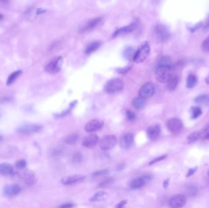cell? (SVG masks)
<instances>
[{"mask_svg":"<svg viewBox=\"0 0 209 208\" xmlns=\"http://www.w3.org/2000/svg\"><path fill=\"white\" fill-rule=\"evenodd\" d=\"M0 117H1V114H0Z\"/></svg>","mask_w":209,"mask_h":208,"instance_id":"obj_56","label":"cell"},{"mask_svg":"<svg viewBox=\"0 0 209 208\" xmlns=\"http://www.w3.org/2000/svg\"><path fill=\"white\" fill-rule=\"evenodd\" d=\"M21 192V188L18 184H9L4 187V193L8 197H14L18 195Z\"/></svg>","mask_w":209,"mask_h":208,"instance_id":"obj_18","label":"cell"},{"mask_svg":"<svg viewBox=\"0 0 209 208\" xmlns=\"http://www.w3.org/2000/svg\"><path fill=\"white\" fill-rule=\"evenodd\" d=\"M207 174H208V176H209V171H208V172H207Z\"/></svg>","mask_w":209,"mask_h":208,"instance_id":"obj_55","label":"cell"},{"mask_svg":"<svg viewBox=\"0 0 209 208\" xmlns=\"http://www.w3.org/2000/svg\"><path fill=\"white\" fill-rule=\"evenodd\" d=\"M155 93V86L151 82L145 83L139 91V95L146 99L152 97Z\"/></svg>","mask_w":209,"mask_h":208,"instance_id":"obj_10","label":"cell"},{"mask_svg":"<svg viewBox=\"0 0 209 208\" xmlns=\"http://www.w3.org/2000/svg\"><path fill=\"white\" fill-rule=\"evenodd\" d=\"M21 73H22L21 70H17V71H15L13 72L12 73H11L7 78V85L12 84L17 79V78L20 76Z\"/></svg>","mask_w":209,"mask_h":208,"instance_id":"obj_32","label":"cell"},{"mask_svg":"<svg viewBox=\"0 0 209 208\" xmlns=\"http://www.w3.org/2000/svg\"><path fill=\"white\" fill-rule=\"evenodd\" d=\"M204 28H205L206 29L209 28V20H208L207 21L206 23L205 24V25H204Z\"/></svg>","mask_w":209,"mask_h":208,"instance_id":"obj_51","label":"cell"},{"mask_svg":"<svg viewBox=\"0 0 209 208\" xmlns=\"http://www.w3.org/2000/svg\"><path fill=\"white\" fill-rule=\"evenodd\" d=\"M155 33L158 39L161 42H165L169 39L170 34L163 25H157L155 28Z\"/></svg>","mask_w":209,"mask_h":208,"instance_id":"obj_13","label":"cell"},{"mask_svg":"<svg viewBox=\"0 0 209 208\" xmlns=\"http://www.w3.org/2000/svg\"><path fill=\"white\" fill-rule=\"evenodd\" d=\"M179 82V77L174 75L167 83V89L169 91H174L177 88Z\"/></svg>","mask_w":209,"mask_h":208,"instance_id":"obj_24","label":"cell"},{"mask_svg":"<svg viewBox=\"0 0 209 208\" xmlns=\"http://www.w3.org/2000/svg\"><path fill=\"white\" fill-rule=\"evenodd\" d=\"M2 140V136L0 134V141H1Z\"/></svg>","mask_w":209,"mask_h":208,"instance_id":"obj_53","label":"cell"},{"mask_svg":"<svg viewBox=\"0 0 209 208\" xmlns=\"http://www.w3.org/2000/svg\"><path fill=\"white\" fill-rule=\"evenodd\" d=\"M203 138L206 140H209V130L203 136Z\"/></svg>","mask_w":209,"mask_h":208,"instance_id":"obj_50","label":"cell"},{"mask_svg":"<svg viewBox=\"0 0 209 208\" xmlns=\"http://www.w3.org/2000/svg\"><path fill=\"white\" fill-rule=\"evenodd\" d=\"M77 101H74L73 102H72L70 104V106L65 110L62 111L61 113H59V114H56L55 115V117H57V118H60V117H63L64 116H66L67 114H69L71 111L74 108V107L75 106V105L77 104Z\"/></svg>","mask_w":209,"mask_h":208,"instance_id":"obj_29","label":"cell"},{"mask_svg":"<svg viewBox=\"0 0 209 208\" xmlns=\"http://www.w3.org/2000/svg\"><path fill=\"white\" fill-rule=\"evenodd\" d=\"M135 52L131 47H127L124 50V57L128 60H133Z\"/></svg>","mask_w":209,"mask_h":208,"instance_id":"obj_34","label":"cell"},{"mask_svg":"<svg viewBox=\"0 0 209 208\" xmlns=\"http://www.w3.org/2000/svg\"><path fill=\"white\" fill-rule=\"evenodd\" d=\"M104 126L103 121L99 119H93L85 125V130L88 133H94L101 130Z\"/></svg>","mask_w":209,"mask_h":208,"instance_id":"obj_11","label":"cell"},{"mask_svg":"<svg viewBox=\"0 0 209 208\" xmlns=\"http://www.w3.org/2000/svg\"><path fill=\"white\" fill-rule=\"evenodd\" d=\"M134 142V135L132 133H127L124 135L120 139V145L124 149H130Z\"/></svg>","mask_w":209,"mask_h":208,"instance_id":"obj_17","label":"cell"},{"mask_svg":"<svg viewBox=\"0 0 209 208\" xmlns=\"http://www.w3.org/2000/svg\"><path fill=\"white\" fill-rule=\"evenodd\" d=\"M205 81H206V84H208V85H209V75L207 76V78H206V80H205Z\"/></svg>","mask_w":209,"mask_h":208,"instance_id":"obj_52","label":"cell"},{"mask_svg":"<svg viewBox=\"0 0 209 208\" xmlns=\"http://www.w3.org/2000/svg\"><path fill=\"white\" fill-rule=\"evenodd\" d=\"M146 105V99L141 97L135 98L132 101V106L138 110L143 109Z\"/></svg>","mask_w":209,"mask_h":208,"instance_id":"obj_21","label":"cell"},{"mask_svg":"<svg viewBox=\"0 0 209 208\" xmlns=\"http://www.w3.org/2000/svg\"><path fill=\"white\" fill-rule=\"evenodd\" d=\"M168 155H162V156H159L158 157H156L155 159H154L153 160H152L150 162H149V165H153L156 163H157L158 162H160L161 160H163L164 159H165L166 157H167Z\"/></svg>","mask_w":209,"mask_h":208,"instance_id":"obj_42","label":"cell"},{"mask_svg":"<svg viewBox=\"0 0 209 208\" xmlns=\"http://www.w3.org/2000/svg\"><path fill=\"white\" fill-rule=\"evenodd\" d=\"M197 167L196 168H190L188 170V171L187 173V177H190L191 176H192L197 170Z\"/></svg>","mask_w":209,"mask_h":208,"instance_id":"obj_44","label":"cell"},{"mask_svg":"<svg viewBox=\"0 0 209 208\" xmlns=\"http://www.w3.org/2000/svg\"><path fill=\"white\" fill-rule=\"evenodd\" d=\"M104 22V18L103 17H96L91 19L88 21L85 25H83L80 29V33H85L91 31L97 28Z\"/></svg>","mask_w":209,"mask_h":208,"instance_id":"obj_5","label":"cell"},{"mask_svg":"<svg viewBox=\"0 0 209 208\" xmlns=\"http://www.w3.org/2000/svg\"><path fill=\"white\" fill-rule=\"evenodd\" d=\"M131 67L129 66L125 67H123V68H116V71L120 74V75H125L126 74L127 72H128L130 70Z\"/></svg>","mask_w":209,"mask_h":208,"instance_id":"obj_40","label":"cell"},{"mask_svg":"<svg viewBox=\"0 0 209 208\" xmlns=\"http://www.w3.org/2000/svg\"><path fill=\"white\" fill-rule=\"evenodd\" d=\"M10 0H0V5L6 6L9 4Z\"/></svg>","mask_w":209,"mask_h":208,"instance_id":"obj_47","label":"cell"},{"mask_svg":"<svg viewBox=\"0 0 209 208\" xmlns=\"http://www.w3.org/2000/svg\"><path fill=\"white\" fill-rule=\"evenodd\" d=\"M136 28V23H132L129 25L126 26L122 27L118 29H117L113 34V37H116L117 36L126 35L127 34H130L132 33L135 29Z\"/></svg>","mask_w":209,"mask_h":208,"instance_id":"obj_16","label":"cell"},{"mask_svg":"<svg viewBox=\"0 0 209 208\" xmlns=\"http://www.w3.org/2000/svg\"><path fill=\"white\" fill-rule=\"evenodd\" d=\"M86 177L83 175H75L71 176H64L61 179V183L62 184L65 186L72 185L78 183H81L85 179Z\"/></svg>","mask_w":209,"mask_h":208,"instance_id":"obj_14","label":"cell"},{"mask_svg":"<svg viewBox=\"0 0 209 208\" xmlns=\"http://www.w3.org/2000/svg\"><path fill=\"white\" fill-rule=\"evenodd\" d=\"M203 50L206 52H209V36H208L203 43Z\"/></svg>","mask_w":209,"mask_h":208,"instance_id":"obj_41","label":"cell"},{"mask_svg":"<svg viewBox=\"0 0 209 208\" xmlns=\"http://www.w3.org/2000/svg\"><path fill=\"white\" fill-rule=\"evenodd\" d=\"M63 58L62 56H58L52 60L46 67L45 70L50 74H55L58 73L62 66Z\"/></svg>","mask_w":209,"mask_h":208,"instance_id":"obj_7","label":"cell"},{"mask_svg":"<svg viewBox=\"0 0 209 208\" xmlns=\"http://www.w3.org/2000/svg\"><path fill=\"white\" fill-rule=\"evenodd\" d=\"M101 46V43L99 41H94L88 45L85 49V53L86 54H91L96 52Z\"/></svg>","mask_w":209,"mask_h":208,"instance_id":"obj_23","label":"cell"},{"mask_svg":"<svg viewBox=\"0 0 209 208\" xmlns=\"http://www.w3.org/2000/svg\"><path fill=\"white\" fill-rule=\"evenodd\" d=\"M127 200H122V201L120 202L116 206V208H124V207L127 205Z\"/></svg>","mask_w":209,"mask_h":208,"instance_id":"obj_45","label":"cell"},{"mask_svg":"<svg viewBox=\"0 0 209 208\" xmlns=\"http://www.w3.org/2000/svg\"><path fill=\"white\" fill-rule=\"evenodd\" d=\"M186 193L189 197H194L198 194V189L195 186H190L187 188Z\"/></svg>","mask_w":209,"mask_h":208,"instance_id":"obj_36","label":"cell"},{"mask_svg":"<svg viewBox=\"0 0 209 208\" xmlns=\"http://www.w3.org/2000/svg\"><path fill=\"white\" fill-rule=\"evenodd\" d=\"M183 125L182 121L177 118H171L166 123V126L169 131L174 134H179L182 131Z\"/></svg>","mask_w":209,"mask_h":208,"instance_id":"obj_6","label":"cell"},{"mask_svg":"<svg viewBox=\"0 0 209 208\" xmlns=\"http://www.w3.org/2000/svg\"><path fill=\"white\" fill-rule=\"evenodd\" d=\"M108 197V194L104 191H99L96 193L91 198L90 202H99L105 200Z\"/></svg>","mask_w":209,"mask_h":208,"instance_id":"obj_22","label":"cell"},{"mask_svg":"<svg viewBox=\"0 0 209 208\" xmlns=\"http://www.w3.org/2000/svg\"><path fill=\"white\" fill-rule=\"evenodd\" d=\"M192 117L193 118H197L201 115L203 112L199 106H195L191 107Z\"/></svg>","mask_w":209,"mask_h":208,"instance_id":"obj_35","label":"cell"},{"mask_svg":"<svg viewBox=\"0 0 209 208\" xmlns=\"http://www.w3.org/2000/svg\"><path fill=\"white\" fill-rule=\"evenodd\" d=\"M124 87V82L119 78L109 80L104 86V91L108 94H115L120 92Z\"/></svg>","mask_w":209,"mask_h":208,"instance_id":"obj_3","label":"cell"},{"mask_svg":"<svg viewBox=\"0 0 209 208\" xmlns=\"http://www.w3.org/2000/svg\"><path fill=\"white\" fill-rule=\"evenodd\" d=\"M0 175L5 176H13L14 175L13 167L7 163L0 164Z\"/></svg>","mask_w":209,"mask_h":208,"instance_id":"obj_20","label":"cell"},{"mask_svg":"<svg viewBox=\"0 0 209 208\" xmlns=\"http://www.w3.org/2000/svg\"><path fill=\"white\" fill-rule=\"evenodd\" d=\"M169 179H167L166 180H165L163 183V187L164 188L166 189L169 185Z\"/></svg>","mask_w":209,"mask_h":208,"instance_id":"obj_49","label":"cell"},{"mask_svg":"<svg viewBox=\"0 0 209 208\" xmlns=\"http://www.w3.org/2000/svg\"><path fill=\"white\" fill-rule=\"evenodd\" d=\"M117 143V139L114 135L110 134L103 137L100 142L99 146L104 151H108L115 147Z\"/></svg>","mask_w":209,"mask_h":208,"instance_id":"obj_4","label":"cell"},{"mask_svg":"<svg viewBox=\"0 0 209 208\" xmlns=\"http://www.w3.org/2000/svg\"><path fill=\"white\" fill-rule=\"evenodd\" d=\"M2 17H3V16H2V14H1V13H0V20H1V19H2Z\"/></svg>","mask_w":209,"mask_h":208,"instance_id":"obj_54","label":"cell"},{"mask_svg":"<svg viewBox=\"0 0 209 208\" xmlns=\"http://www.w3.org/2000/svg\"><path fill=\"white\" fill-rule=\"evenodd\" d=\"M108 170L105 169V170H98V171H95L94 173H93V176H101V175H104V174H106L108 173Z\"/></svg>","mask_w":209,"mask_h":208,"instance_id":"obj_43","label":"cell"},{"mask_svg":"<svg viewBox=\"0 0 209 208\" xmlns=\"http://www.w3.org/2000/svg\"><path fill=\"white\" fill-rule=\"evenodd\" d=\"M74 206L75 205L72 203H65L59 206V208H73Z\"/></svg>","mask_w":209,"mask_h":208,"instance_id":"obj_46","label":"cell"},{"mask_svg":"<svg viewBox=\"0 0 209 208\" xmlns=\"http://www.w3.org/2000/svg\"><path fill=\"white\" fill-rule=\"evenodd\" d=\"M151 52V47L147 41L143 42L135 52L133 60L135 63H142L148 57Z\"/></svg>","mask_w":209,"mask_h":208,"instance_id":"obj_2","label":"cell"},{"mask_svg":"<svg viewBox=\"0 0 209 208\" xmlns=\"http://www.w3.org/2000/svg\"><path fill=\"white\" fill-rule=\"evenodd\" d=\"M42 129V126L37 124H28L19 127L17 131L22 135H30L40 131Z\"/></svg>","mask_w":209,"mask_h":208,"instance_id":"obj_9","label":"cell"},{"mask_svg":"<svg viewBox=\"0 0 209 208\" xmlns=\"http://www.w3.org/2000/svg\"><path fill=\"white\" fill-rule=\"evenodd\" d=\"M26 164H27V163L25 160H19L16 162L15 165V167L17 169L22 170V169H23L26 167Z\"/></svg>","mask_w":209,"mask_h":208,"instance_id":"obj_38","label":"cell"},{"mask_svg":"<svg viewBox=\"0 0 209 208\" xmlns=\"http://www.w3.org/2000/svg\"><path fill=\"white\" fill-rule=\"evenodd\" d=\"M161 132V128L159 125H152L149 127L147 131L148 137L151 141H155L159 137Z\"/></svg>","mask_w":209,"mask_h":208,"instance_id":"obj_19","label":"cell"},{"mask_svg":"<svg viewBox=\"0 0 209 208\" xmlns=\"http://www.w3.org/2000/svg\"><path fill=\"white\" fill-rule=\"evenodd\" d=\"M125 114H126V117L129 121L135 120L136 118V114L133 112H132L131 110H127L125 112Z\"/></svg>","mask_w":209,"mask_h":208,"instance_id":"obj_39","label":"cell"},{"mask_svg":"<svg viewBox=\"0 0 209 208\" xmlns=\"http://www.w3.org/2000/svg\"><path fill=\"white\" fill-rule=\"evenodd\" d=\"M72 160L74 162V163L76 164H80L81 163L83 160V156L80 152H75L72 157Z\"/></svg>","mask_w":209,"mask_h":208,"instance_id":"obj_37","label":"cell"},{"mask_svg":"<svg viewBox=\"0 0 209 208\" xmlns=\"http://www.w3.org/2000/svg\"><path fill=\"white\" fill-rule=\"evenodd\" d=\"M195 102L199 104L207 105L209 103V96L208 95H201L195 99Z\"/></svg>","mask_w":209,"mask_h":208,"instance_id":"obj_28","label":"cell"},{"mask_svg":"<svg viewBox=\"0 0 209 208\" xmlns=\"http://www.w3.org/2000/svg\"><path fill=\"white\" fill-rule=\"evenodd\" d=\"M152 175H144L141 176H139L136 178L133 179L130 184V187L132 189H139L143 187L146 184L149 183L152 179Z\"/></svg>","mask_w":209,"mask_h":208,"instance_id":"obj_8","label":"cell"},{"mask_svg":"<svg viewBox=\"0 0 209 208\" xmlns=\"http://www.w3.org/2000/svg\"><path fill=\"white\" fill-rule=\"evenodd\" d=\"M114 183V179L111 177H106L104 178L98 184V187L100 188H104L109 186H111Z\"/></svg>","mask_w":209,"mask_h":208,"instance_id":"obj_30","label":"cell"},{"mask_svg":"<svg viewBox=\"0 0 209 208\" xmlns=\"http://www.w3.org/2000/svg\"><path fill=\"white\" fill-rule=\"evenodd\" d=\"M99 142V137L95 134H91L86 136L82 142L83 147L87 148H93Z\"/></svg>","mask_w":209,"mask_h":208,"instance_id":"obj_15","label":"cell"},{"mask_svg":"<svg viewBox=\"0 0 209 208\" xmlns=\"http://www.w3.org/2000/svg\"><path fill=\"white\" fill-rule=\"evenodd\" d=\"M173 65H158L156 70V78L161 83H167L174 76Z\"/></svg>","mask_w":209,"mask_h":208,"instance_id":"obj_1","label":"cell"},{"mask_svg":"<svg viewBox=\"0 0 209 208\" xmlns=\"http://www.w3.org/2000/svg\"><path fill=\"white\" fill-rule=\"evenodd\" d=\"M198 83V78L194 74H190L187 78V87L188 89L193 88Z\"/></svg>","mask_w":209,"mask_h":208,"instance_id":"obj_25","label":"cell"},{"mask_svg":"<svg viewBox=\"0 0 209 208\" xmlns=\"http://www.w3.org/2000/svg\"><path fill=\"white\" fill-rule=\"evenodd\" d=\"M201 136H203L201 131H195L192 133L191 134H189L187 137V140L189 144L192 143L198 139H199Z\"/></svg>","mask_w":209,"mask_h":208,"instance_id":"obj_31","label":"cell"},{"mask_svg":"<svg viewBox=\"0 0 209 208\" xmlns=\"http://www.w3.org/2000/svg\"><path fill=\"white\" fill-rule=\"evenodd\" d=\"M46 12L45 10L44 9H39L37 10V12H36V13L37 15H40V14H42V13H44Z\"/></svg>","mask_w":209,"mask_h":208,"instance_id":"obj_48","label":"cell"},{"mask_svg":"<svg viewBox=\"0 0 209 208\" xmlns=\"http://www.w3.org/2000/svg\"><path fill=\"white\" fill-rule=\"evenodd\" d=\"M187 202V198L183 195H176L171 197L169 200V205L174 208H182Z\"/></svg>","mask_w":209,"mask_h":208,"instance_id":"obj_12","label":"cell"},{"mask_svg":"<svg viewBox=\"0 0 209 208\" xmlns=\"http://www.w3.org/2000/svg\"><path fill=\"white\" fill-rule=\"evenodd\" d=\"M25 181L28 185H33L36 183V179L35 175L32 171H26L25 173Z\"/></svg>","mask_w":209,"mask_h":208,"instance_id":"obj_27","label":"cell"},{"mask_svg":"<svg viewBox=\"0 0 209 208\" xmlns=\"http://www.w3.org/2000/svg\"><path fill=\"white\" fill-rule=\"evenodd\" d=\"M79 139V134L75 133L67 136L65 139V142L69 145H74Z\"/></svg>","mask_w":209,"mask_h":208,"instance_id":"obj_26","label":"cell"},{"mask_svg":"<svg viewBox=\"0 0 209 208\" xmlns=\"http://www.w3.org/2000/svg\"><path fill=\"white\" fill-rule=\"evenodd\" d=\"M158 65H173L171 59L168 56H164L159 59L157 66Z\"/></svg>","mask_w":209,"mask_h":208,"instance_id":"obj_33","label":"cell"}]
</instances>
